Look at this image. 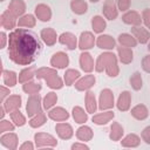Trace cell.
Wrapping results in <instances>:
<instances>
[{
	"mask_svg": "<svg viewBox=\"0 0 150 150\" xmlns=\"http://www.w3.org/2000/svg\"><path fill=\"white\" fill-rule=\"evenodd\" d=\"M41 48L36 34L28 29L18 28L8 35V55L15 64L28 66L33 63L38 59Z\"/></svg>",
	"mask_w": 150,
	"mask_h": 150,
	"instance_id": "6da1fadb",
	"label": "cell"
},
{
	"mask_svg": "<svg viewBox=\"0 0 150 150\" xmlns=\"http://www.w3.org/2000/svg\"><path fill=\"white\" fill-rule=\"evenodd\" d=\"M94 68L98 73L105 70V73L109 77H116L120 73V69L117 66V57L111 52H105V53H102L101 55H98Z\"/></svg>",
	"mask_w": 150,
	"mask_h": 150,
	"instance_id": "7a4b0ae2",
	"label": "cell"
},
{
	"mask_svg": "<svg viewBox=\"0 0 150 150\" xmlns=\"http://www.w3.org/2000/svg\"><path fill=\"white\" fill-rule=\"evenodd\" d=\"M35 76L38 79H43L46 81L47 86L49 88H52V89H61L63 87V81L57 75V71L54 68L42 67V68L36 70Z\"/></svg>",
	"mask_w": 150,
	"mask_h": 150,
	"instance_id": "3957f363",
	"label": "cell"
},
{
	"mask_svg": "<svg viewBox=\"0 0 150 150\" xmlns=\"http://www.w3.org/2000/svg\"><path fill=\"white\" fill-rule=\"evenodd\" d=\"M34 141L38 148H54L57 145L55 137L47 132H36L34 135Z\"/></svg>",
	"mask_w": 150,
	"mask_h": 150,
	"instance_id": "277c9868",
	"label": "cell"
},
{
	"mask_svg": "<svg viewBox=\"0 0 150 150\" xmlns=\"http://www.w3.org/2000/svg\"><path fill=\"white\" fill-rule=\"evenodd\" d=\"M114 107V94L110 89H103L98 98V108L101 110H108Z\"/></svg>",
	"mask_w": 150,
	"mask_h": 150,
	"instance_id": "5b68a950",
	"label": "cell"
},
{
	"mask_svg": "<svg viewBox=\"0 0 150 150\" xmlns=\"http://www.w3.org/2000/svg\"><path fill=\"white\" fill-rule=\"evenodd\" d=\"M26 110H27L28 116L30 117L41 110V97L39 94H33L29 96V98L27 100Z\"/></svg>",
	"mask_w": 150,
	"mask_h": 150,
	"instance_id": "8992f818",
	"label": "cell"
},
{
	"mask_svg": "<svg viewBox=\"0 0 150 150\" xmlns=\"http://www.w3.org/2000/svg\"><path fill=\"white\" fill-rule=\"evenodd\" d=\"M131 33H132V36L136 39V41L139 43H148V41L150 39V33H149L148 28L141 27V25L139 26H132Z\"/></svg>",
	"mask_w": 150,
	"mask_h": 150,
	"instance_id": "52a82bcc",
	"label": "cell"
},
{
	"mask_svg": "<svg viewBox=\"0 0 150 150\" xmlns=\"http://www.w3.org/2000/svg\"><path fill=\"white\" fill-rule=\"evenodd\" d=\"M95 45V36L91 32H83L80 35L79 40V48L81 50H87L93 48Z\"/></svg>",
	"mask_w": 150,
	"mask_h": 150,
	"instance_id": "ba28073f",
	"label": "cell"
},
{
	"mask_svg": "<svg viewBox=\"0 0 150 150\" xmlns=\"http://www.w3.org/2000/svg\"><path fill=\"white\" fill-rule=\"evenodd\" d=\"M50 64L54 67V68H66L68 64H69V57L66 53L63 52H57L55 53L52 59H50Z\"/></svg>",
	"mask_w": 150,
	"mask_h": 150,
	"instance_id": "9c48e42d",
	"label": "cell"
},
{
	"mask_svg": "<svg viewBox=\"0 0 150 150\" xmlns=\"http://www.w3.org/2000/svg\"><path fill=\"white\" fill-rule=\"evenodd\" d=\"M95 81H96V79L91 74L86 75L83 77H79L77 81L75 82V88L77 90H88L95 84Z\"/></svg>",
	"mask_w": 150,
	"mask_h": 150,
	"instance_id": "30bf717a",
	"label": "cell"
},
{
	"mask_svg": "<svg viewBox=\"0 0 150 150\" xmlns=\"http://www.w3.org/2000/svg\"><path fill=\"white\" fill-rule=\"evenodd\" d=\"M102 12L103 15L108 19V20H115L118 15V9L117 6L114 4L112 0H107L102 7Z\"/></svg>",
	"mask_w": 150,
	"mask_h": 150,
	"instance_id": "8fae6325",
	"label": "cell"
},
{
	"mask_svg": "<svg viewBox=\"0 0 150 150\" xmlns=\"http://www.w3.org/2000/svg\"><path fill=\"white\" fill-rule=\"evenodd\" d=\"M35 15L41 21H49L52 19V9L46 4H39L35 7Z\"/></svg>",
	"mask_w": 150,
	"mask_h": 150,
	"instance_id": "7c38bea8",
	"label": "cell"
},
{
	"mask_svg": "<svg viewBox=\"0 0 150 150\" xmlns=\"http://www.w3.org/2000/svg\"><path fill=\"white\" fill-rule=\"evenodd\" d=\"M95 42H96V45H97L98 48H101V49H107V50L112 49V48L115 47V43H116L115 39H114L112 36H110V35H107V34L100 35V36L95 40Z\"/></svg>",
	"mask_w": 150,
	"mask_h": 150,
	"instance_id": "4fadbf2b",
	"label": "cell"
},
{
	"mask_svg": "<svg viewBox=\"0 0 150 150\" xmlns=\"http://www.w3.org/2000/svg\"><path fill=\"white\" fill-rule=\"evenodd\" d=\"M59 41L60 43L67 46L68 49L73 50L77 47V40H76V36L70 33V32H66V33H62L60 36H59Z\"/></svg>",
	"mask_w": 150,
	"mask_h": 150,
	"instance_id": "5bb4252c",
	"label": "cell"
},
{
	"mask_svg": "<svg viewBox=\"0 0 150 150\" xmlns=\"http://www.w3.org/2000/svg\"><path fill=\"white\" fill-rule=\"evenodd\" d=\"M94 60L91 57V55L88 52H83L80 55V67L83 71L86 73H90L94 70Z\"/></svg>",
	"mask_w": 150,
	"mask_h": 150,
	"instance_id": "9a60e30c",
	"label": "cell"
},
{
	"mask_svg": "<svg viewBox=\"0 0 150 150\" xmlns=\"http://www.w3.org/2000/svg\"><path fill=\"white\" fill-rule=\"evenodd\" d=\"M48 117L52 118L53 121H56V122H63V121L68 120L69 114L62 107H56V108H53L48 111Z\"/></svg>",
	"mask_w": 150,
	"mask_h": 150,
	"instance_id": "2e32d148",
	"label": "cell"
},
{
	"mask_svg": "<svg viewBox=\"0 0 150 150\" xmlns=\"http://www.w3.org/2000/svg\"><path fill=\"white\" fill-rule=\"evenodd\" d=\"M55 130H56V134L59 135V137L62 139H69L74 134L71 125L68 123H63V122L57 123L55 125Z\"/></svg>",
	"mask_w": 150,
	"mask_h": 150,
	"instance_id": "e0dca14e",
	"label": "cell"
},
{
	"mask_svg": "<svg viewBox=\"0 0 150 150\" xmlns=\"http://www.w3.org/2000/svg\"><path fill=\"white\" fill-rule=\"evenodd\" d=\"M0 142H1V144H2L4 146H6L7 149L14 150V149L18 148V142H19V139H18L16 134H14V132H7V134H5L4 136H1Z\"/></svg>",
	"mask_w": 150,
	"mask_h": 150,
	"instance_id": "ac0fdd59",
	"label": "cell"
},
{
	"mask_svg": "<svg viewBox=\"0 0 150 150\" xmlns=\"http://www.w3.org/2000/svg\"><path fill=\"white\" fill-rule=\"evenodd\" d=\"M130 103H131V94H130L128 90L122 91V93L120 94L118 100H117V103H116L118 110H121V111H127V110H129Z\"/></svg>",
	"mask_w": 150,
	"mask_h": 150,
	"instance_id": "d6986e66",
	"label": "cell"
},
{
	"mask_svg": "<svg viewBox=\"0 0 150 150\" xmlns=\"http://www.w3.org/2000/svg\"><path fill=\"white\" fill-rule=\"evenodd\" d=\"M122 21L127 25H131V26H139L142 23V18L141 14L137 13L136 11H129L125 14H123L122 16Z\"/></svg>",
	"mask_w": 150,
	"mask_h": 150,
	"instance_id": "ffe728a7",
	"label": "cell"
},
{
	"mask_svg": "<svg viewBox=\"0 0 150 150\" xmlns=\"http://www.w3.org/2000/svg\"><path fill=\"white\" fill-rule=\"evenodd\" d=\"M40 36L41 39L43 40V42L47 45V46H53L55 45L56 40H57V35H56V32L50 28V27H47V28H43L40 33Z\"/></svg>",
	"mask_w": 150,
	"mask_h": 150,
	"instance_id": "44dd1931",
	"label": "cell"
},
{
	"mask_svg": "<svg viewBox=\"0 0 150 150\" xmlns=\"http://www.w3.org/2000/svg\"><path fill=\"white\" fill-rule=\"evenodd\" d=\"M8 11L16 18L21 16L26 11V4L22 0H12L8 5Z\"/></svg>",
	"mask_w": 150,
	"mask_h": 150,
	"instance_id": "7402d4cb",
	"label": "cell"
},
{
	"mask_svg": "<svg viewBox=\"0 0 150 150\" xmlns=\"http://www.w3.org/2000/svg\"><path fill=\"white\" fill-rule=\"evenodd\" d=\"M21 107V97L19 95H11L5 101V110L6 112H12L13 110H16Z\"/></svg>",
	"mask_w": 150,
	"mask_h": 150,
	"instance_id": "603a6c76",
	"label": "cell"
},
{
	"mask_svg": "<svg viewBox=\"0 0 150 150\" xmlns=\"http://www.w3.org/2000/svg\"><path fill=\"white\" fill-rule=\"evenodd\" d=\"M117 53H118V57H120V61L124 64H128L132 61L134 59V54H132V50L131 48L129 47H124V46H120L117 47Z\"/></svg>",
	"mask_w": 150,
	"mask_h": 150,
	"instance_id": "cb8c5ba5",
	"label": "cell"
},
{
	"mask_svg": "<svg viewBox=\"0 0 150 150\" xmlns=\"http://www.w3.org/2000/svg\"><path fill=\"white\" fill-rule=\"evenodd\" d=\"M114 111H110V110H107V111H103V112H100L97 115H94L93 116V122L97 125H103V124H107L108 122H110L112 118H114Z\"/></svg>",
	"mask_w": 150,
	"mask_h": 150,
	"instance_id": "d4e9b609",
	"label": "cell"
},
{
	"mask_svg": "<svg viewBox=\"0 0 150 150\" xmlns=\"http://www.w3.org/2000/svg\"><path fill=\"white\" fill-rule=\"evenodd\" d=\"M93 136H94V132H93L91 128L88 125H82L76 130V137L79 141L87 142V141H90L93 138Z\"/></svg>",
	"mask_w": 150,
	"mask_h": 150,
	"instance_id": "484cf974",
	"label": "cell"
},
{
	"mask_svg": "<svg viewBox=\"0 0 150 150\" xmlns=\"http://www.w3.org/2000/svg\"><path fill=\"white\" fill-rule=\"evenodd\" d=\"M131 116L135 117L136 120L138 121H143L148 117L149 115V111H148V108L144 105V104H137L135 105L132 109H131Z\"/></svg>",
	"mask_w": 150,
	"mask_h": 150,
	"instance_id": "4316f807",
	"label": "cell"
},
{
	"mask_svg": "<svg viewBox=\"0 0 150 150\" xmlns=\"http://www.w3.org/2000/svg\"><path fill=\"white\" fill-rule=\"evenodd\" d=\"M2 26L8 30L16 26V16H14L8 9L2 13Z\"/></svg>",
	"mask_w": 150,
	"mask_h": 150,
	"instance_id": "83f0119b",
	"label": "cell"
},
{
	"mask_svg": "<svg viewBox=\"0 0 150 150\" xmlns=\"http://www.w3.org/2000/svg\"><path fill=\"white\" fill-rule=\"evenodd\" d=\"M123 127L117 123V122H112L110 125V132H109V137L111 141H120L123 136Z\"/></svg>",
	"mask_w": 150,
	"mask_h": 150,
	"instance_id": "f1b7e54d",
	"label": "cell"
},
{
	"mask_svg": "<svg viewBox=\"0 0 150 150\" xmlns=\"http://www.w3.org/2000/svg\"><path fill=\"white\" fill-rule=\"evenodd\" d=\"M139 143H141V138L136 134H129L121 141V144L124 148H136L139 145Z\"/></svg>",
	"mask_w": 150,
	"mask_h": 150,
	"instance_id": "f546056e",
	"label": "cell"
},
{
	"mask_svg": "<svg viewBox=\"0 0 150 150\" xmlns=\"http://www.w3.org/2000/svg\"><path fill=\"white\" fill-rule=\"evenodd\" d=\"M118 42L121 46H124V47H129V48H132V47H136L137 45V41L136 39L131 35V34H128V33H123V34H120L118 35Z\"/></svg>",
	"mask_w": 150,
	"mask_h": 150,
	"instance_id": "4dcf8cb0",
	"label": "cell"
},
{
	"mask_svg": "<svg viewBox=\"0 0 150 150\" xmlns=\"http://www.w3.org/2000/svg\"><path fill=\"white\" fill-rule=\"evenodd\" d=\"M35 73H36V68L34 66L28 67V68H25L19 74V82L20 83H25V82L30 81L35 76Z\"/></svg>",
	"mask_w": 150,
	"mask_h": 150,
	"instance_id": "1f68e13d",
	"label": "cell"
},
{
	"mask_svg": "<svg viewBox=\"0 0 150 150\" xmlns=\"http://www.w3.org/2000/svg\"><path fill=\"white\" fill-rule=\"evenodd\" d=\"M86 109H87V112L89 114H94L97 109V103H96V98H95V95L94 93L91 91H87L86 94Z\"/></svg>",
	"mask_w": 150,
	"mask_h": 150,
	"instance_id": "d6a6232c",
	"label": "cell"
},
{
	"mask_svg": "<svg viewBox=\"0 0 150 150\" xmlns=\"http://www.w3.org/2000/svg\"><path fill=\"white\" fill-rule=\"evenodd\" d=\"M70 8L75 14H84L88 9V5L84 0H71L70 2Z\"/></svg>",
	"mask_w": 150,
	"mask_h": 150,
	"instance_id": "836d02e7",
	"label": "cell"
},
{
	"mask_svg": "<svg viewBox=\"0 0 150 150\" xmlns=\"http://www.w3.org/2000/svg\"><path fill=\"white\" fill-rule=\"evenodd\" d=\"M36 23V19L34 18V15L32 14H26V15H21L20 19L18 20L16 25L19 27H26V28H32L34 27Z\"/></svg>",
	"mask_w": 150,
	"mask_h": 150,
	"instance_id": "e575fe53",
	"label": "cell"
},
{
	"mask_svg": "<svg viewBox=\"0 0 150 150\" xmlns=\"http://www.w3.org/2000/svg\"><path fill=\"white\" fill-rule=\"evenodd\" d=\"M91 27L95 33H102L107 27V23H105V20L103 19V16L95 15L91 19Z\"/></svg>",
	"mask_w": 150,
	"mask_h": 150,
	"instance_id": "d590c367",
	"label": "cell"
},
{
	"mask_svg": "<svg viewBox=\"0 0 150 150\" xmlns=\"http://www.w3.org/2000/svg\"><path fill=\"white\" fill-rule=\"evenodd\" d=\"M46 120H47L46 114L40 110L39 112H36L34 116L30 117V120H29V125H30L32 128H39V127H41V125H43V124L46 123Z\"/></svg>",
	"mask_w": 150,
	"mask_h": 150,
	"instance_id": "8d00e7d4",
	"label": "cell"
},
{
	"mask_svg": "<svg viewBox=\"0 0 150 150\" xmlns=\"http://www.w3.org/2000/svg\"><path fill=\"white\" fill-rule=\"evenodd\" d=\"M73 118H74V121L76 123L82 124V123L87 122L88 115H87V112L81 107H74L73 108Z\"/></svg>",
	"mask_w": 150,
	"mask_h": 150,
	"instance_id": "74e56055",
	"label": "cell"
},
{
	"mask_svg": "<svg viewBox=\"0 0 150 150\" xmlns=\"http://www.w3.org/2000/svg\"><path fill=\"white\" fill-rule=\"evenodd\" d=\"M2 76H4V82L7 87H14L18 82V77L15 71L13 70H4L2 71Z\"/></svg>",
	"mask_w": 150,
	"mask_h": 150,
	"instance_id": "f35d334b",
	"label": "cell"
},
{
	"mask_svg": "<svg viewBox=\"0 0 150 150\" xmlns=\"http://www.w3.org/2000/svg\"><path fill=\"white\" fill-rule=\"evenodd\" d=\"M41 84L40 83H36V82H32V81H28V82H25L22 83V90L27 94H38L40 90H41Z\"/></svg>",
	"mask_w": 150,
	"mask_h": 150,
	"instance_id": "ab89813d",
	"label": "cell"
},
{
	"mask_svg": "<svg viewBox=\"0 0 150 150\" xmlns=\"http://www.w3.org/2000/svg\"><path fill=\"white\" fill-rule=\"evenodd\" d=\"M80 77V71L76 69H68L64 73V82L66 86H71Z\"/></svg>",
	"mask_w": 150,
	"mask_h": 150,
	"instance_id": "60d3db41",
	"label": "cell"
},
{
	"mask_svg": "<svg viewBox=\"0 0 150 150\" xmlns=\"http://www.w3.org/2000/svg\"><path fill=\"white\" fill-rule=\"evenodd\" d=\"M9 115H11L12 121L14 122V125H16V127H22V125H25V123H26V117L22 115V112H21L19 109L13 110L12 112H9Z\"/></svg>",
	"mask_w": 150,
	"mask_h": 150,
	"instance_id": "b9f144b4",
	"label": "cell"
},
{
	"mask_svg": "<svg viewBox=\"0 0 150 150\" xmlns=\"http://www.w3.org/2000/svg\"><path fill=\"white\" fill-rule=\"evenodd\" d=\"M129 81H130V86L135 90H139L143 87V80H142V76H141V73L139 71H135L130 76V80Z\"/></svg>",
	"mask_w": 150,
	"mask_h": 150,
	"instance_id": "7bdbcfd3",
	"label": "cell"
},
{
	"mask_svg": "<svg viewBox=\"0 0 150 150\" xmlns=\"http://www.w3.org/2000/svg\"><path fill=\"white\" fill-rule=\"evenodd\" d=\"M57 101V96L54 91L48 93L45 97H43V108L45 109H50Z\"/></svg>",
	"mask_w": 150,
	"mask_h": 150,
	"instance_id": "ee69618b",
	"label": "cell"
},
{
	"mask_svg": "<svg viewBox=\"0 0 150 150\" xmlns=\"http://www.w3.org/2000/svg\"><path fill=\"white\" fill-rule=\"evenodd\" d=\"M14 124L7 120H2L0 121V134L5 132V131H13L14 130Z\"/></svg>",
	"mask_w": 150,
	"mask_h": 150,
	"instance_id": "f6af8a7d",
	"label": "cell"
},
{
	"mask_svg": "<svg viewBox=\"0 0 150 150\" xmlns=\"http://www.w3.org/2000/svg\"><path fill=\"white\" fill-rule=\"evenodd\" d=\"M131 0H117V9L120 11H128L130 7Z\"/></svg>",
	"mask_w": 150,
	"mask_h": 150,
	"instance_id": "bcb514c9",
	"label": "cell"
},
{
	"mask_svg": "<svg viewBox=\"0 0 150 150\" xmlns=\"http://www.w3.org/2000/svg\"><path fill=\"white\" fill-rule=\"evenodd\" d=\"M141 18H142V21L145 25V28H149V26H150V21H149V19H150V9H148V8L144 9L142 15H141Z\"/></svg>",
	"mask_w": 150,
	"mask_h": 150,
	"instance_id": "7dc6e473",
	"label": "cell"
},
{
	"mask_svg": "<svg viewBox=\"0 0 150 150\" xmlns=\"http://www.w3.org/2000/svg\"><path fill=\"white\" fill-rule=\"evenodd\" d=\"M142 68L145 73L150 71V55H145L144 59L142 60Z\"/></svg>",
	"mask_w": 150,
	"mask_h": 150,
	"instance_id": "c3c4849f",
	"label": "cell"
},
{
	"mask_svg": "<svg viewBox=\"0 0 150 150\" xmlns=\"http://www.w3.org/2000/svg\"><path fill=\"white\" fill-rule=\"evenodd\" d=\"M141 136H142L143 141H144L146 144H150V127H146V128H144V130L142 131Z\"/></svg>",
	"mask_w": 150,
	"mask_h": 150,
	"instance_id": "681fc988",
	"label": "cell"
},
{
	"mask_svg": "<svg viewBox=\"0 0 150 150\" xmlns=\"http://www.w3.org/2000/svg\"><path fill=\"white\" fill-rule=\"evenodd\" d=\"M9 88L7 87H4V86H0V102L5 100V97H7L9 95Z\"/></svg>",
	"mask_w": 150,
	"mask_h": 150,
	"instance_id": "f907efd6",
	"label": "cell"
},
{
	"mask_svg": "<svg viewBox=\"0 0 150 150\" xmlns=\"http://www.w3.org/2000/svg\"><path fill=\"white\" fill-rule=\"evenodd\" d=\"M7 35L4 32H0V49H2L7 43Z\"/></svg>",
	"mask_w": 150,
	"mask_h": 150,
	"instance_id": "816d5d0a",
	"label": "cell"
},
{
	"mask_svg": "<svg viewBox=\"0 0 150 150\" xmlns=\"http://www.w3.org/2000/svg\"><path fill=\"white\" fill-rule=\"evenodd\" d=\"M71 149L73 150H77V149H86V150H88L89 146L87 144H84V143H74L71 145Z\"/></svg>",
	"mask_w": 150,
	"mask_h": 150,
	"instance_id": "f5cc1de1",
	"label": "cell"
},
{
	"mask_svg": "<svg viewBox=\"0 0 150 150\" xmlns=\"http://www.w3.org/2000/svg\"><path fill=\"white\" fill-rule=\"evenodd\" d=\"M34 145L30 143V142H25L20 145V150H33Z\"/></svg>",
	"mask_w": 150,
	"mask_h": 150,
	"instance_id": "db71d44e",
	"label": "cell"
},
{
	"mask_svg": "<svg viewBox=\"0 0 150 150\" xmlns=\"http://www.w3.org/2000/svg\"><path fill=\"white\" fill-rule=\"evenodd\" d=\"M4 116H5V110H4V108L0 105V120H1Z\"/></svg>",
	"mask_w": 150,
	"mask_h": 150,
	"instance_id": "11a10c76",
	"label": "cell"
},
{
	"mask_svg": "<svg viewBox=\"0 0 150 150\" xmlns=\"http://www.w3.org/2000/svg\"><path fill=\"white\" fill-rule=\"evenodd\" d=\"M2 71H4V69H2V60L0 57V75H2Z\"/></svg>",
	"mask_w": 150,
	"mask_h": 150,
	"instance_id": "9f6ffc18",
	"label": "cell"
},
{
	"mask_svg": "<svg viewBox=\"0 0 150 150\" xmlns=\"http://www.w3.org/2000/svg\"><path fill=\"white\" fill-rule=\"evenodd\" d=\"M2 25V15H0V26Z\"/></svg>",
	"mask_w": 150,
	"mask_h": 150,
	"instance_id": "6f0895ef",
	"label": "cell"
},
{
	"mask_svg": "<svg viewBox=\"0 0 150 150\" xmlns=\"http://www.w3.org/2000/svg\"><path fill=\"white\" fill-rule=\"evenodd\" d=\"M90 1H91V2H97L98 0H90Z\"/></svg>",
	"mask_w": 150,
	"mask_h": 150,
	"instance_id": "680465c9",
	"label": "cell"
},
{
	"mask_svg": "<svg viewBox=\"0 0 150 150\" xmlns=\"http://www.w3.org/2000/svg\"><path fill=\"white\" fill-rule=\"evenodd\" d=\"M1 1H5V0H0V2H1Z\"/></svg>",
	"mask_w": 150,
	"mask_h": 150,
	"instance_id": "91938a15",
	"label": "cell"
}]
</instances>
